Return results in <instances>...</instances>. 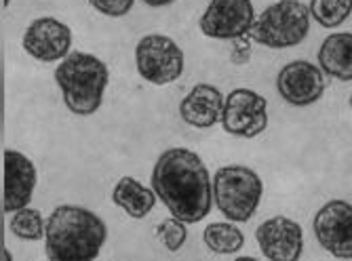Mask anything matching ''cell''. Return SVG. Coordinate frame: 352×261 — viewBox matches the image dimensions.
Listing matches in <instances>:
<instances>
[{
  "mask_svg": "<svg viewBox=\"0 0 352 261\" xmlns=\"http://www.w3.org/2000/svg\"><path fill=\"white\" fill-rule=\"evenodd\" d=\"M152 190L171 217L184 223L203 221L213 207V179L203 158L188 148H169L156 158Z\"/></svg>",
  "mask_w": 352,
  "mask_h": 261,
  "instance_id": "1",
  "label": "cell"
},
{
  "mask_svg": "<svg viewBox=\"0 0 352 261\" xmlns=\"http://www.w3.org/2000/svg\"><path fill=\"white\" fill-rule=\"evenodd\" d=\"M108 227L100 215L76 205H61L47 219L45 253L49 261H95L106 245Z\"/></svg>",
  "mask_w": 352,
  "mask_h": 261,
  "instance_id": "2",
  "label": "cell"
},
{
  "mask_svg": "<svg viewBox=\"0 0 352 261\" xmlns=\"http://www.w3.org/2000/svg\"><path fill=\"white\" fill-rule=\"evenodd\" d=\"M110 80L108 65L91 53L72 51L55 70V82L61 89L63 104L76 116H91L102 108Z\"/></svg>",
  "mask_w": 352,
  "mask_h": 261,
  "instance_id": "3",
  "label": "cell"
},
{
  "mask_svg": "<svg viewBox=\"0 0 352 261\" xmlns=\"http://www.w3.org/2000/svg\"><path fill=\"white\" fill-rule=\"evenodd\" d=\"M262 194L264 181L249 167L226 165L213 175V203L223 217L234 223H245L255 215Z\"/></svg>",
  "mask_w": 352,
  "mask_h": 261,
  "instance_id": "4",
  "label": "cell"
},
{
  "mask_svg": "<svg viewBox=\"0 0 352 261\" xmlns=\"http://www.w3.org/2000/svg\"><path fill=\"white\" fill-rule=\"evenodd\" d=\"M310 21V7L302 0H276L255 17L249 38L268 49H292L308 36Z\"/></svg>",
  "mask_w": 352,
  "mask_h": 261,
  "instance_id": "5",
  "label": "cell"
},
{
  "mask_svg": "<svg viewBox=\"0 0 352 261\" xmlns=\"http://www.w3.org/2000/svg\"><path fill=\"white\" fill-rule=\"evenodd\" d=\"M135 68L150 84L175 82L184 72V51L165 34H148L135 47Z\"/></svg>",
  "mask_w": 352,
  "mask_h": 261,
  "instance_id": "6",
  "label": "cell"
},
{
  "mask_svg": "<svg viewBox=\"0 0 352 261\" xmlns=\"http://www.w3.org/2000/svg\"><path fill=\"white\" fill-rule=\"evenodd\" d=\"M268 102L253 89H234L223 104L221 126L228 135L253 139L268 126Z\"/></svg>",
  "mask_w": 352,
  "mask_h": 261,
  "instance_id": "7",
  "label": "cell"
},
{
  "mask_svg": "<svg viewBox=\"0 0 352 261\" xmlns=\"http://www.w3.org/2000/svg\"><path fill=\"white\" fill-rule=\"evenodd\" d=\"M314 236L331 257L352 259V205L333 198L316 211L312 221Z\"/></svg>",
  "mask_w": 352,
  "mask_h": 261,
  "instance_id": "8",
  "label": "cell"
},
{
  "mask_svg": "<svg viewBox=\"0 0 352 261\" xmlns=\"http://www.w3.org/2000/svg\"><path fill=\"white\" fill-rule=\"evenodd\" d=\"M255 23V11L251 0H211L199 25L209 38L236 41L249 36Z\"/></svg>",
  "mask_w": 352,
  "mask_h": 261,
  "instance_id": "9",
  "label": "cell"
},
{
  "mask_svg": "<svg viewBox=\"0 0 352 261\" xmlns=\"http://www.w3.org/2000/svg\"><path fill=\"white\" fill-rule=\"evenodd\" d=\"M276 91L289 106H312L325 93V72L306 59H296L280 68L276 76Z\"/></svg>",
  "mask_w": 352,
  "mask_h": 261,
  "instance_id": "10",
  "label": "cell"
},
{
  "mask_svg": "<svg viewBox=\"0 0 352 261\" xmlns=\"http://www.w3.org/2000/svg\"><path fill=\"white\" fill-rule=\"evenodd\" d=\"M21 47L30 57L45 63L66 59L72 49V30L55 17H38L28 25Z\"/></svg>",
  "mask_w": 352,
  "mask_h": 261,
  "instance_id": "11",
  "label": "cell"
},
{
  "mask_svg": "<svg viewBox=\"0 0 352 261\" xmlns=\"http://www.w3.org/2000/svg\"><path fill=\"white\" fill-rule=\"evenodd\" d=\"M264 257L268 261H300L304 253V230L289 217H270L255 230Z\"/></svg>",
  "mask_w": 352,
  "mask_h": 261,
  "instance_id": "12",
  "label": "cell"
},
{
  "mask_svg": "<svg viewBox=\"0 0 352 261\" xmlns=\"http://www.w3.org/2000/svg\"><path fill=\"white\" fill-rule=\"evenodd\" d=\"M3 165H5V188H3V211L13 215L19 209H25L34 194L38 173L34 162L25 154L7 148L3 152Z\"/></svg>",
  "mask_w": 352,
  "mask_h": 261,
  "instance_id": "13",
  "label": "cell"
},
{
  "mask_svg": "<svg viewBox=\"0 0 352 261\" xmlns=\"http://www.w3.org/2000/svg\"><path fill=\"white\" fill-rule=\"evenodd\" d=\"M223 95L213 84H197L179 104V116L186 124L195 128H211L221 122L223 114Z\"/></svg>",
  "mask_w": 352,
  "mask_h": 261,
  "instance_id": "14",
  "label": "cell"
},
{
  "mask_svg": "<svg viewBox=\"0 0 352 261\" xmlns=\"http://www.w3.org/2000/svg\"><path fill=\"white\" fill-rule=\"evenodd\" d=\"M318 68L327 76L350 82L352 80V34L336 32L329 34L318 49Z\"/></svg>",
  "mask_w": 352,
  "mask_h": 261,
  "instance_id": "15",
  "label": "cell"
},
{
  "mask_svg": "<svg viewBox=\"0 0 352 261\" xmlns=\"http://www.w3.org/2000/svg\"><path fill=\"white\" fill-rule=\"evenodd\" d=\"M156 192L142 185L138 179L124 175L118 179V183L112 190V201L116 207H120L126 215L133 219H144L156 205Z\"/></svg>",
  "mask_w": 352,
  "mask_h": 261,
  "instance_id": "16",
  "label": "cell"
},
{
  "mask_svg": "<svg viewBox=\"0 0 352 261\" xmlns=\"http://www.w3.org/2000/svg\"><path fill=\"white\" fill-rule=\"evenodd\" d=\"M203 242L215 255H232L243 249L245 234L234 223L215 221V223H209L203 230Z\"/></svg>",
  "mask_w": 352,
  "mask_h": 261,
  "instance_id": "17",
  "label": "cell"
},
{
  "mask_svg": "<svg viewBox=\"0 0 352 261\" xmlns=\"http://www.w3.org/2000/svg\"><path fill=\"white\" fill-rule=\"evenodd\" d=\"M9 230L21 238V240H41L45 238V232H47V221L43 219V213L38 209H19L11 215V221H9Z\"/></svg>",
  "mask_w": 352,
  "mask_h": 261,
  "instance_id": "18",
  "label": "cell"
},
{
  "mask_svg": "<svg viewBox=\"0 0 352 261\" xmlns=\"http://www.w3.org/2000/svg\"><path fill=\"white\" fill-rule=\"evenodd\" d=\"M352 13V0H310V15L323 27L342 25Z\"/></svg>",
  "mask_w": 352,
  "mask_h": 261,
  "instance_id": "19",
  "label": "cell"
},
{
  "mask_svg": "<svg viewBox=\"0 0 352 261\" xmlns=\"http://www.w3.org/2000/svg\"><path fill=\"white\" fill-rule=\"evenodd\" d=\"M154 236L165 245L167 251L177 253L186 245L188 230H186L184 221H179L175 217H167V219H163L161 223L154 227Z\"/></svg>",
  "mask_w": 352,
  "mask_h": 261,
  "instance_id": "20",
  "label": "cell"
},
{
  "mask_svg": "<svg viewBox=\"0 0 352 261\" xmlns=\"http://www.w3.org/2000/svg\"><path fill=\"white\" fill-rule=\"evenodd\" d=\"M135 0H89V5L106 17H124L133 9Z\"/></svg>",
  "mask_w": 352,
  "mask_h": 261,
  "instance_id": "21",
  "label": "cell"
},
{
  "mask_svg": "<svg viewBox=\"0 0 352 261\" xmlns=\"http://www.w3.org/2000/svg\"><path fill=\"white\" fill-rule=\"evenodd\" d=\"M249 57H251V47H249L247 38L245 36L243 38H236L232 43V61L239 63V65H243V63L249 61Z\"/></svg>",
  "mask_w": 352,
  "mask_h": 261,
  "instance_id": "22",
  "label": "cell"
},
{
  "mask_svg": "<svg viewBox=\"0 0 352 261\" xmlns=\"http://www.w3.org/2000/svg\"><path fill=\"white\" fill-rule=\"evenodd\" d=\"M142 3L148 7H167V5L175 3V0H142Z\"/></svg>",
  "mask_w": 352,
  "mask_h": 261,
  "instance_id": "23",
  "label": "cell"
},
{
  "mask_svg": "<svg viewBox=\"0 0 352 261\" xmlns=\"http://www.w3.org/2000/svg\"><path fill=\"white\" fill-rule=\"evenodd\" d=\"M3 261H13V255L9 249H3Z\"/></svg>",
  "mask_w": 352,
  "mask_h": 261,
  "instance_id": "24",
  "label": "cell"
},
{
  "mask_svg": "<svg viewBox=\"0 0 352 261\" xmlns=\"http://www.w3.org/2000/svg\"><path fill=\"white\" fill-rule=\"evenodd\" d=\"M234 261H258V259H255V257H236Z\"/></svg>",
  "mask_w": 352,
  "mask_h": 261,
  "instance_id": "25",
  "label": "cell"
},
{
  "mask_svg": "<svg viewBox=\"0 0 352 261\" xmlns=\"http://www.w3.org/2000/svg\"><path fill=\"white\" fill-rule=\"evenodd\" d=\"M9 5H11V0H3V7H5V9H7Z\"/></svg>",
  "mask_w": 352,
  "mask_h": 261,
  "instance_id": "26",
  "label": "cell"
},
{
  "mask_svg": "<svg viewBox=\"0 0 352 261\" xmlns=\"http://www.w3.org/2000/svg\"><path fill=\"white\" fill-rule=\"evenodd\" d=\"M350 108H352V97H350Z\"/></svg>",
  "mask_w": 352,
  "mask_h": 261,
  "instance_id": "27",
  "label": "cell"
},
{
  "mask_svg": "<svg viewBox=\"0 0 352 261\" xmlns=\"http://www.w3.org/2000/svg\"><path fill=\"white\" fill-rule=\"evenodd\" d=\"M209 3H211V0H209Z\"/></svg>",
  "mask_w": 352,
  "mask_h": 261,
  "instance_id": "28",
  "label": "cell"
}]
</instances>
